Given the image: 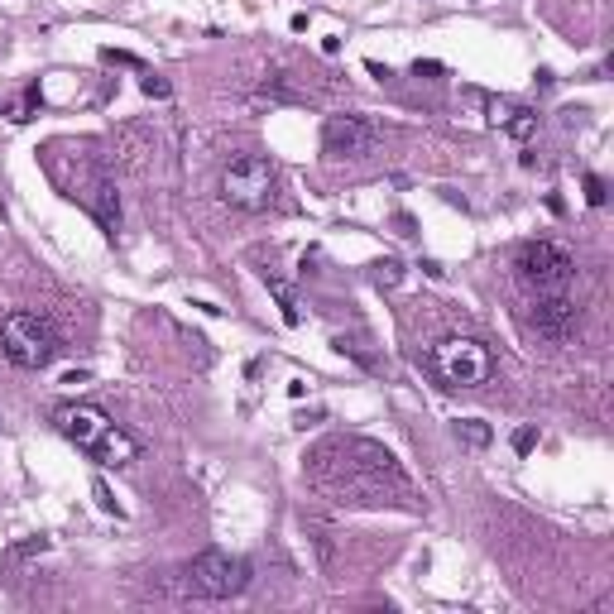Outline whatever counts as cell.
I'll return each instance as SVG.
<instances>
[{"mask_svg":"<svg viewBox=\"0 0 614 614\" xmlns=\"http://www.w3.org/2000/svg\"><path fill=\"white\" fill-rule=\"evenodd\" d=\"M307 475L336 504L379 509V504H413V485L394 451L369 437H327L307 451Z\"/></svg>","mask_w":614,"mask_h":614,"instance_id":"1","label":"cell"},{"mask_svg":"<svg viewBox=\"0 0 614 614\" xmlns=\"http://www.w3.org/2000/svg\"><path fill=\"white\" fill-rule=\"evenodd\" d=\"M48 173H53V183H58L72 202H82L86 211L116 236V226H121L116 183H111L106 159L96 154L91 139H53V144H48Z\"/></svg>","mask_w":614,"mask_h":614,"instance_id":"2","label":"cell"},{"mask_svg":"<svg viewBox=\"0 0 614 614\" xmlns=\"http://www.w3.org/2000/svg\"><path fill=\"white\" fill-rule=\"evenodd\" d=\"M53 427L77 451H86L96 466L125 470V466L139 461V442L125 432L121 422H111L96 404H58V408H53Z\"/></svg>","mask_w":614,"mask_h":614,"instance_id":"3","label":"cell"},{"mask_svg":"<svg viewBox=\"0 0 614 614\" xmlns=\"http://www.w3.org/2000/svg\"><path fill=\"white\" fill-rule=\"evenodd\" d=\"M173 585L183 600H231L250 585V562L211 547V552H197L192 562H183Z\"/></svg>","mask_w":614,"mask_h":614,"instance_id":"4","label":"cell"},{"mask_svg":"<svg viewBox=\"0 0 614 614\" xmlns=\"http://www.w3.org/2000/svg\"><path fill=\"white\" fill-rule=\"evenodd\" d=\"M279 197V168L264 154H240L221 168V202L236 211H269Z\"/></svg>","mask_w":614,"mask_h":614,"instance_id":"5","label":"cell"},{"mask_svg":"<svg viewBox=\"0 0 614 614\" xmlns=\"http://www.w3.org/2000/svg\"><path fill=\"white\" fill-rule=\"evenodd\" d=\"M0 351L20 369H48L58 355V331L39 312H5L0 317Z\"/></svg>","mask_w":614,"mask_h":614,"instance_id":"6","label":"cell"},{"mask_svg":"<svg viewBox=\"0 0 614 614\" xmlns=\"http://www.w3.org/2000/svg\"><path fill=\"white\" fill-rule=\"evenodd\" d=\"M514 274L528 293H571L576 254L557 240H523L514 254Z\"/></svg>","mask_w":614,"mask_h":614,"instance_id":"7","label":"cell"},{"mask_svg":"<svg viewBox=\"0 0 614 614\" xmlns=\"http://www.w3.org/2000/svg\"><path fill=\"white\" fill-rule=\"evenodd\" d=\"M432 374L447 389H480L494 374V355L475 336H447V341L432 346Z\"/></svg>","mask_w":614,"mask_h":614,"instance_id":"8","label":"cell"},{"mask_svg":"<svg viewBox=\"0 0 614 614\" xmlns=\"http://www.w3.org/2000/svg\"><path fill=\"white\" fill-rule=\"evenodd\" d=\"M528 327L542 336V341H552V346H562V341H571L576 327H581V307L571 302V293H532L528 302Z\"/></svg>","mask_w":614,"mask_h":614,"instance_id":"9","label":"cell"},{"mask_svg":"<svg viewBox=\"0 0 614 614\" xmlns=\"http://www.w3.org/2000/svg\"><path fill=\"white\" fill-rule=\"evenodd\" d=\"M379 144V125H369L365 116H331L322 130V149L331 159H369Z\"/></svg>","mask_w":614,"mask_h":614,"instance_id":"10","label":"cell"},{"mask_svg":"<svg viewBox=\"0 0 614 614\" xmlns=\"http://www.w3.org/2000/svg\"><path fill=\"white\" fill-rule=\"evenodd\" d=\"M490 121L499 130H509L514 139H528L537 130V111L532 106H519V101H490Z\"/></svg>","mask_w":614,"mask_h":614,"instance_id":"11","label":"cell"},{"mask_svg":"<svg viewBox=\"0 0 614 614\" xmlns=\"http://www.w3.org/2000/svg\"><path fill=\"white\" fill-rule=\"evenodd\" d=\"M456 437H466L470 447H485V442H490V427H485L480 417H466V422H456Z\"/></svg>","mask_w":614,"mask_h":614,"instance_id":"12","label":"cell"},{"mask_svg":"<svg viewBox=\"0 0 614 614\" xmlns=\"http://www.w3.org/2000/svg\"><path fill=\"white\" fill-rule=\"evenodd\" d=\"M399 279H404V264H399V259H379V264H374V284H399Z\"/></svg>","mask_w":614,"mask_h":614,"instance_id":"13","label":"cell"},{"mask_svg":"<svg viewBox=\"0 0 614 614\" xmlns=\"http://www.w3.org/2000/svg\"><path fill=\"white\" fill-rule=\"evenodd\" d=\"M605 197H610V192H605V178H585V202L605 206Z\"/></svg>","mask_w":614,"mask_h":614,"instance_id":"14","label":"cell"},{"mask_svg":"<svg viewBox=\"0 0 614 614\" xmlns=\"http://www.w3.org/2000/svg\"><path fill=\"white\" fill-rule=\"evenodd\" d=\"M532 447H537V432H532V427H519V432H514V451H519V456H528Z\"/></svg>","mask_w":614,"mask_h":614,"instance_id":"15","label":"cell"},{"mask_svg":"<svg viewBox=\"0 0 614 614\" xmlns=\"http://www.w3.org/2000/svg\"><path fill=\"white\" fill-rule=\"evenodd\" d=\"M96 499H101V509H116V499H111V490H106V480H96Z\"/></svg>","mask_w":614,"mask_h":614,"instance_id":"16","label":"cell"}]
</instances>
